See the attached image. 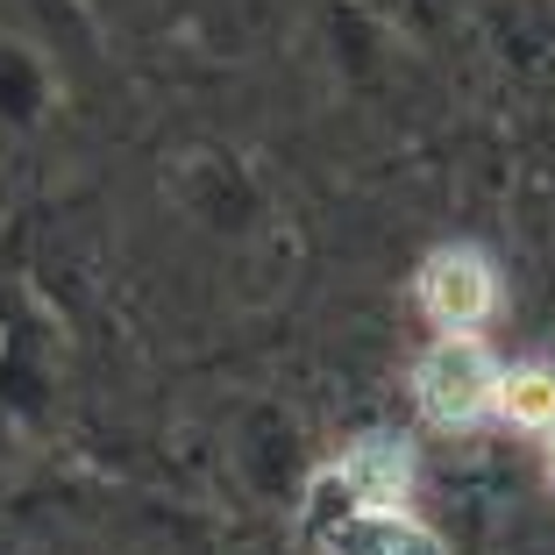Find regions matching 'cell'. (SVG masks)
Here are the masks:
<instances>
[{
	"label": "cell",
	"mask_w": 555,
	"mask_h": 555,
	"mask_svg": "<svg viewBox=\"0 0 555 555\" xmlns=\"http://www.w3.org/2000/svg\"><path fill=\"white\" fill-rule=\"evenodd\" d=\"M413 399H421V413L435 427L470 435V427L499 406V363L485 357L477 335H441L421 357V371H413Z\"/></svg>",
	"instance_id": "1"
},
{
	"label": "cell",
	"mask_w": 555,
	"mask_h": 555,
	"mask_svg": "<svg viewBox=\"0 0 555 555\" xmlns=\"http://www.w3.org/2000/svg\"><path fill=\"white\" fill-rule=\"evenodd\" d=\"M413 299H421V313L441 327V335H477V327L491 321V307H499V271H491L485 249L449 243V249H435V257L421 263Z\"/></svg>",
	"instance_id": "2"
},
{
	"label": "cell",
	"mask_w": 555,
	"mask_h": 555,
	"mask_svg": "<svg viewBox=\"0 0 555 555\" xmlns=\"http://www.w3.org/2000/svg\"><path fill=\"white\" fill-rule=\"evenodd\" d=\"M327 555H449L406 506H343L327 520Z\"/></svg>",
	"instance_id": "4"
},
{
	"label": "cell",
	"mask_w": 555,
	"mask_h": 555,
	"mask_svg": "<svg viewBox=\"0 0 555 555\" xmlns=\"http://www.w3.org/2000/svg\"><path fill=\"white\" fill-rule=\"evenodd\" d=\"M327 485L343 491V506H406V491H413V441H399V435L349 441L343 463L327 470Z\"/></svg>",
	"instance_id": "3"
},
{
	"label": "cell",
	"mask_w": 555,
	"mask_h": 555,
	"mask_svg": "<svg viewBox=\"0 0 555 555\" xmlns=\"http://www.w3.org/2000/svg\"><path fill=\"white\" fill-rule=\"evenodd\" d=\"M499 413L520 427H555V377L548 371H513L499 377Z\"/></svg>",
	"instance_id": "5"
}]
</instances>
